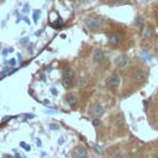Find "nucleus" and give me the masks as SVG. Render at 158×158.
<instances>
[{"label":"nucleus","instance_id":"f257e3e1","mask_svg":"<svg viewBox=\"0 0 158 158\" xmlns=\"http://www.w3.org/2000/svg\"><path fill=\"white\" fill-rule=\"evenodd\" d=\"M84 23H85V26H86L89 30L95 31V30H98V28H100V27L102 26L104 21H102L100 17L88 16V17H85V19H84Z\"/></svg>","mask_w":158,"mask_h":158},{"label":"nucleus","instance_id":"f03ea898","mask_svg":"<svg viewBox=\"0 0 158 158\" xmlns=\"http://www.w3.org/2000/svg\"><path fill=\"white\" fill-rule=\"evenodd\" d=\"M48 23H49L52 27L58 28V27H60V26L63 25V20H62V17H60L56 11H52V12H49V15H48Z\"/></svg>","mask_w":158,"mask_h":158},{"label":"nucleus","instance_id":"7ed1b4c3","mask_svg":"<svg viewBox=\"0 0 158 158\" xmlns=\"http://www.w3.org/2000/svg\"><path fill=\"white\" fill-rule=\"evenodd\" d=\"M73 83V72L70 69H65L62 77V84L64 88H69Z\"/></svg>","mask_w":158,"mask_h":158},{"label":"nucleus","instance_id":"20e7f679","mask_svg":"<svg viewBox=\"0 0 158 158\" xmlns=\"http://www.w3.org/2000/svg\"><path fill=\"white\" fill-rule=\"evenodd\" d=\"M132 79H133L136 83H142V81L146 79V74H144V72H143L141 68H137V69H135L133 73H132Z\"/></svg>","mask_w":158,"mask_h":158},{"label":"nucleus","instance_id":"39448f33","mask_svg":"<svg viewBox=\"0 0 158 158\" xmlns=\"http://www.w3.org/2000/svg\"><path fill=\"white\" fill-rule=\"evenodd\" d=\"M120 83H121V80H120V77H118L117 74H112V75H110L109 79H107V84H109L111 88H117V86L120 85Z\"/></svg>","mask_w":158,"mask_h":158},{"label":"nucleus","instance_id":"423d86ee","mask_svg":"<svg viewBox=\"0 0 158 158\" xmlns=\"http://www.w3.org/2000/svg\"><path fill=\"white\" fill-rule=\"evenodd\" d=\"M121 40H122V35H121L120 32H114V33L110 36L109 42H110V44H112V46H117V44L121 42Z\"/></svg>","mask_w":158,"mask_h":158},{"label":"nucleus","instance_id":"0eeeda50","mask_svg":"<svg viewBox=\"0 0 158 158\" xmlns=\"http://www.w3.org/2000/svg\"><path fill=\"white\" fill-rule=\"evenodd\" d=\"M127 63H128V59H127L126 56H118V57L116 58V60H115L116 67L120 68V69H123V68L127 65Z\"/></svg>","mask_w":158,"mask_h":158},{"label":"nucleus","instance_id":"6e6552de","mask_svg":"<svg viewBox=\"0 0 158 158\" xmlns=\"http://www.w3.org/2000/svg\"><path fill=\"white\" fill-rule=\"evenodd\" d=\"M102 114H104V107H102L101 105L96 104V105H94V106H93V109H91V115H93L95 118L100 117Z\"/></svg>","mask_w":158,"mask_h":158},{"label":"nucleus","instance_id":"1a4fd4ad","mask_svg":"<svg viewBox=\"0 0 158 158\" xmlns=\"http://www.w3.org/2000/svg\"><path fill=\"white\" fill-rule=\"evenodd\" d=\"M93 59L96 62V63H101L104 59H105V53L101 51V49H96L93 54Z\"/></svg>","mask_w":158,"mask_h":158},{"label":"nucleus","instance_id":"9d476101","mask_svg":"<svg viewBox=\"0 0 158 158\" xmlns=\"http://www.w3.org/2000/svg\"><path fill=\"white\" fill-rule=\"evenodd\" d=\"M142 35H143V37H144V38H153V36H154V30H153L152 27L147 26V27H144V28H143Z\"/></svg>","mask_w":158,"mask_h":158},{"label":"nucleus","instance_id":"9b49d317","mask_svg":"<svg viewBox=\"0 0 158 158\" xmlns=\"http://www.w3.org/2000/svg\"><path fill=\"white\" fill-rule=\"evenodd\" d=\"M88 151L84 147H78L77 148V158H88Z\"/></svg>","mask_w":158,"mask_h":158},{"label":"nucleus","instance_id":"f8f14e48","mask_svg":"<svg viewBox=\"0 0 158 158\" xmlns=\"http://www.w3.org/2000/svg\"><path fill=\"white\" fill-rule=\"evenodd\" d=\"M67 102L69 104V106L74 107V106H77V104H78V98H77L75 95H68V96H67Z\"/></svg>","mask_w":158,"mask_h":158},{"label":"nucleus","instance_id":"ddd939ff","mask_svg":"<svg viewBox=\"0 0 158 158\" xmlns=\"http://www.w3.org/2000/svg\"><path fill=\"white\" fill-rule=\"evenodd\" d=\"M133 23H135V26H137V27H143V23H144V20L141 17V16H137L136 19H135V21H133Z\"/></svg>","mask_w":158,"mask_h":158},{"label":"nucleus","instance_id":"4468645a","mask_svg":"<svg viewBox=\"0 0 158 158\" xmlns=\"http://www.w3.org/2000/svg\"><path fill=\"white\" fill-rule=\"evenodd\" d=\"M141 54H142V57H143V59H144V60H149V59H151V54H149L146 49H142Z\"/></svg>","mask_w":158,"mask_h":158},{"label":"nucleus","instance_id":"2eb2a0df","mask_svg":"<svg viewBox=\"0 0 158 158\" xmlns=\"http://www.w3.org/2000/svg\"><path fill=\"white\" fill-rule=\"evenodd\" d=\"M41 15V11L40 10H35L33 11V22L35 23H37L38 22V16Z\"/></svg>","mask_w":158,"mask_h":158},{"label":"nucleus","instance_id":"dca6fc26","mask_svg":"<svg viewBox=\"0 0 158 158\" xmlns=\"http://www.w3.org/2000/svg\"><path fill=\"white\" fill-rule=\"evenodd\" d=\"M20 146H21V147H23V149H25V151H31V146L26 144L25 142H20Z\"/></svg>","mask_w":158,"mask_h":158},{"label":"nucleus","instance_id":"f3484780","mask_svg":"<svg viewBox=\"0 0 158 158\" xmlns=\"http://www.w3.org/2000/svg\"><path fill=\"white\" fill-rule=\"evenodd\" d=\"M85 85H86V79L85 78L79 79V86H85Z\"/></svg>","mask_w":158,"mask_h":158},{"label":"nucleus","instance_id":"a211bd4d","mask_svg":"<svg viewBox=\"0 0 158 158\" xmlns=\"http://www.w3.org/2000/svg\"><path fill=\"white\" fill-rule=\"evenodd\" d=\"M59 128V125L57 123H49V130H58Z\"/></svg>","mask_w":158,"mask_h":158},{"label":"nucleus","instance_id":"6ab92c4d","mask_svg":"<svg viewBox=\"0 0 158 158\" xmlns=\"http://www.w3.org/2000/svg\"><path fill=\"white\" fill-rule=\"evenodd\" d=\"M94 151H95L96 153H101V148H100L98 144H94Z\"/></svg>","mask_w":158,"mask_h":158},{"label":"nucleus","instance_id":"aec40b11","mask_svg":"<svg viewBox=\"0 0 158 158\" xmlns=\"http://www.w3.org/2000/svg\"><path fill=\"white\" fill-rule=\"evenodd\" d=\"M10 65H11V67H15V65H16V59H15V58H11V59H10Z\"/></svg>","mask_w":158,"mask_h":158},{"label":"nucleus","instance_id":"412c9836","mask_svg":"<svg viewBox=\"0 0 158 158\" xmlns=\"http://www.w3.org/2000/svg\"><path fill=\"white\" fill-rule=\"evenodd\" d=\"M9 70H10V69H9L7 67H5V68L1 70V74H2V75H5V74H7V73H9Z\"/></svg>","mask_w":158,"mask_h":158},{"label":"nucleus","instance_id":"4be33fe9","mask_svg":"<svg viewBox=\"0 0 158 158\" xmlns=\"http://www.w3.org/2000/svg\"><path fill=\"white\" fill-rule=\"evenodd\" d=\"M99 123H100L99 118H94V120H93V125H94V126H99Z\"/></svg>","mask_w":158,"mask_h":158},{"label":"nucleus","instance_id":"5701e85b","mask_svg":"<svg viewBox=\"0 0 158 158\" xmlns=\"http://www.w3.org/2000/svg\"><path fill=\"white\" fill-rule=\"evenodd\" d=\"M23 20H25V22H26L27 25H30V23H31V21H30V19H28L27 16H25V17H23Z\"/></svg>","mask_w":158,"mask_h":158},{"label":"nucleus","instance_id":"b1692460","mask_svg":"<svg viewBox=\"0 0 158 158\" xmlns=\"http://www.w3.org/2000/svg\"><path fill=\"white\" fill-rule=\"evenodd\" d=\"M25 117H26V118H33V117H35V115H32V114H30V115H28V114H26V115H25Z\"/></svg>","mask_w":158,"mask_h":158},{"label":"nucleus","instance_id":"393cba45","mask_svg":"<svg viewBox=\"0 0 158 158\" xmlns=\"http://www.w3.org/2000/svg\"><path fill=\"white\" fill-rule=\"evenodd\" d=\"M30 10H28V4H26L25 5V7H23V12H28Z\"/></svg>","mask_w":158,"mask_h":158},{"label":"nucleus","instance_id":"a878e982","mask_svg":"<svg viewBox=\"0 0 158 158\" xmlns=\"http://www.w3.org/2000/svg\"><path fill=\"white\" fill-rule=\"evenodd\" d=\"M15 152H16V151H15ZM16 157H17V158H26L23 154H20V153H17V152H16Z\"/></svg>","mask_w":158,"mask_h":158},{"label":"nucleus","instance_id":"bb28decb","mask_svg":"<svg viewBox=\"0 0 158 158\" xmlns=\"http://www.w3.org/2000/svg\"><path fill=\"white\" fill-rule=\"evenodd\" d=\"M112 158H122V156H121L120 153H116V154L112 156Z\"/></svg>","mask_w":158,"mask_h":158},{"label":"nucleus","instance_id":"cd10ccee","mask_svg":"<svg viewBox=\"0 0 158 158\" xmlns=\"http://www.w3.org/2000/svg\"><path fill=\"white\" fill-rule=\"evenodd\" d=\"M51 93H52L53 95H57V90H56V88H52V89H51Z\"/></svg>","mask_w":158,"mask_h":158},{"label":"nucleus","instance_id":"c85d7f7f","mask_svg":"<svg viewBox=\"0 0 158 158\" xmlns=\"http://www.w3.org/2000/svg\"><path fill=\"white\" fill-rule=\"evenodd\" d=\"M11 117H9V116H5L4 118H2V122H5V121H7V120H10Z\"/></svg>","mask_w":158,"mask_h":158},{"label":"nucleus","instance_id":"c756f323","mask_svg":"<svg viewBox=\"0 0 158 158\" xmlns=\"http://www.w3.org/2000/svg\"><path fill=\"white\" fill-rule=\"evenodd\" d=\"M63 142H64V139H63V137H62L60 139H58V144H63Z\"/></svg>","mask_w":158,"mask_h":158},{"label":"nucleus","instance_id":"7c9ffc66","mask_svg":"<svg viewBox=\"0 0 158 158\" xmlns=\"http://www.w3.org/2000/svg\"><path fill=\"white\" fill-rule=\"evenodd\" d=\"M21 19H22V16L20 15V16H17V20H16V22H20L21 21Z\"/></svg>","mask_w":158,"mask_h":158},{"label":"nucleus","instance_id":"2f4dec72","mask_svg":"<svg viewBox=\"0 0 158 158\" xmlns=\"http://www.w3.org/2000/svg\"><path fill=\"white\" fill-rule=\"evenodd\" d=\"M27 40H28V38H22V40H21V43H26Z\"/></svg>","mask_w":158,"mask_h":158},{"label":"nucleus","instance_id":"473e14b6","mask_svg":"<svg viewBox=\"0 0 158 158\" xmlns=\"http://www.w3.org/2000/svg\"><path fill=\"white\" fill-rule=\"evenodd\" d=\"M17 58H19V60H20V62H21V60H22V56H21V54H20V53H19V54H17Z\"/></svg>","mask_w":158,"mask_h":158},{"label":"nucleus","instance_id":"72a5a7b5","mask_svg":"<svg viewBox=\"0 0 158 158\" xmlns=\"http://www.w3.org/2000/svg\"><path fill=\"white\" fill-rule=\"evenodd\" d=\"M36 143H37V146H40V147H41V144H42V142H41V139H37V142H36Z\"/></svg>","mask_w":158,"mask_h":158},{"label":"nucleus","instance_id":"f704fd0d","mask_svg":"<svg viewBox=\"0 0 158 158\" xmlns=\"http://www.w3.org/2000/svg\"><path fill=\"white\" fill-rule=\"evenodd\" d=\"M41 33H42V31H41V30H40V31H37V32H36V36H40V35H41Z\"/></svg>","mask_w":158,"mask_h":158},{"label":"nucleus","instance_id":"c9c22d12","mask_svg":"<svg viewBox=\"0 0 158 158\" xmlns=\"http://www.w3.org/2000/svg\"><path fill=\"white\" fill-rule=\"evenodd\" d=\"M111 1H114V2H121V1H123V0H111Z\"/></svg>","mask_w":158,"mask_h":158},{"label":"nucleus","instance_id":"e433bc0d","mask_svg":"<svg viewBox=\"0 0 158 158\" xmlns=\"http://www.w3.org/2000/svg\"><path fill=\"white\" fill-rule=\"evenodd\" d=\"M156 128L158 130V121H157V123H156Z\"/></svg>","mask_w":158,"mask_h":158}]
</instances>
